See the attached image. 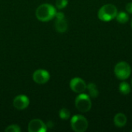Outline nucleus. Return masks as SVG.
<instances>
[{
  "mask_svg": "<svg viewBox=\"0 0 132 132\" xmlns=\"http://www.w3.org/2000/svg\"><path fill=\"white\" fill-rule=\"evenodd\" d=\"M55 18H56L55 28L56 31L60 33L65 32L68 29V24L64 14L63 12H56Z\"/></svg>",
  "mask_w": 132,
  "mask_h": 132,
  "instance_id": "7",
  "label": "nucleus"
},
{
  "mask_svg": "<svg viewBox=\"0 0 132 132\" xmlns=\"http://www.w3.org/2000/svg\"><path fill=\"white\" fill-rule=\"evenodd\" d=\"M70 87L73 92L81 94L87 90V84L83 79L80 77H74L70 82Z\"/></svg>",
  "mask_w": 132,
  "mask_h": 132,
  "instance_id": "6",
  "label": "nucleus"
},
{
  "mask_svg": "<svg viewBox=\"0 0 132 132\" xmlns=\"http://www.w3.org/2000/svg\"><path fill=\"white\" fill-rule=\"evenodd\" d=\"M29 104V100L27 96L21 94L16 96L13 100V106L18 110H24Z\"/></svg>",
  "mask_w": 132,
  "mask_h": 132,
  "instance_id": "10",
  "label": "nucleus"
},
{
  "mask_svg": "<svg viewBox=\"0 0 132 132\" xmlns=\"http://www.w3.org/2000/svg\"><path fill=\"white\" fill-rule=\"evenodd\" d=\"M131 132H132V129H131Z\"/></svg>",
  "mask_w": 132,
  "mask_h": 132,
  "instance_id": "21",
  "label": "nucleus"
},
{
  "mask_svg": "<svg viewBox=\"0 0 132 132\" xmlns=\"http://www.w3.org/2000/svg\"><path fill=\"white\" fill-rule=\"evenodd\" d=\"M70 125L73 131L75 132H84L88 128V121L83 115L77 114L72 117Z\"/></svg>",
  "mask_w": 132,
  "mask_h": 132,
  "instance_id": "5",
  "label": "nucleus"
},
{
  "mask_svg": "<svg viewBox=\"0 0 132 132\" xmlns=\"http://www.w3.org/2000/svg\"><path fill=\"white\" fill-rule=\"evenodd\" d=\"M59 116L62 120H67L70 117V112L67 108H62L59 112Z\"/></svg>",
  "mask_w": 132,
  "mask_h": 132,
  "instance_id": "15",
  "label": "nucleus"
},
{
  "mask_svg": "<svg viewBox=\"0 0 132 132\" xmlns=\"http://www.w3.org/2000/svg\"><path fill=\"white\" fill-rule=\"evenodd\" d=\"M115 19L118 21V22L121 23V24H125V23L128 22L129 16H128L127 12H118Z\"/></svg>",
  "mask_w": 132,
  "mask_h": 132,
  "instance_id": "14",
  "label": "nucleus"
},
{
  "mask_svg": "<svg viewBox=\"0 0 132 132\" xmlns=\"http://www.w3.org/2000/svg\"><path fill=\"white\" fill-rule=\"evenodd\" d=\"M5 132H21V128L19 125H11L8 126L5 129Z\"/></svg>",
  "mask_w": 132,
  "mask_h": 132,
  "instance_id": "16",
  "label": "nucleus"
},
{
  "mask_svg": "<svg viewBox=\"0 0 132 132\" xmlns=\"http://www.w3.org/2000/svg\"><path fill=\"white\" fill-rule=\"evenodd\" d=\"M32 78L36 84H44L48 82L50 78V75L47 70L43 69H39L33 73Z\"/></svg>",
  "mask_w": 132,
  "mask_h": 132,
  "instance_id": "9",
  "label": "nucleus"
},
{
  "mask_svg": "<svg viewBox=\"0 0 132 132\" xmlns=\"http://www.w3.org/2000/svg\"><path fill=\"white\" fill-rule=\"evenodd\" d=\"M68 4V0H56V7L58 9H64Z\"/></svg>",
  "mask_w": 132,
  "mask_h": 132,
  "instance_id": "17",
  "label": "nucleus"
},
{
  "mask_svg": "<svg viewBox=\"0 0 132 132\" xmlns=\"http://www.w3.org/2000/svg\"><path fill=\"white\" fill-rule=\"evenodd\" d=\"M126 11L129 14H132V2H129L126 5Z\"/></svg>",
  "mask_w": 132,
  "mask_h": 132,
  "instance_id": "18",
  "label": "nucleus"
},
{
  "mask_svg": "<svg viewBox=\"0 0 132 132\" xmlns=\"http://www.w3.org/2000/svg\"><path fill=\"white\" fill-rule=\"evenodd\" d=\"M56 12V8L53 5L45 3L40 5L37 8L36 11V16L41 22H48L55 18Z\"/></svg>",
  "mask_w": 132,
  "mask_h": 132,
  "instance_id": "1",
  "label": "nucleus"
},
{
  "mask_svg": "<svg viewBox=\"0 0 132 132\" xmlns=\"http://www.w3.org/2000/svg\"><path fill=\"white\" fill-rule=\"evenodd\" d=\"M114 73L118 79L125 80L131 76V68L128 63L125 61H121L115 65Z\"/></svg>",
  "mask_w": 132,
  "mask_h": 132,
  "instance_id": "3",
  "label": "nucleus"
},
{
  "mask_svg": "<svg viewBox=\"0 0 132 132\" xmlns=\"http://www.w3.org/2000/svg\"><path fill=\"white\" fill-rule=\"evenodd\" d=\"M119 91L121 94H122L123 95H128L130 94L131 92V86L129 85L128 83L125 82V81H123L121 82L120 84H119Z\"/></svg>",
  "mask_w": 132,
  "mask_h": 132,
  "instance_id": "13",
  "label": "nucleus"
},
{
  "mask_svg": "<svg viewBox=\"0 0 132 132\" xmlns=\"http://www.w3.org/2000/svg\"><path fill=\"white\" fill-rule=\"evenodd\" d=\"M47 125L40 119H32L28 125L29 132H46Z\"/></svg>",
  "mask_w": 132,
  "mask_h": 132,
  "instance_id": "8",
  "label": "nucleus"
},
{
  "mask_svg": "<svg viewBox=\"0 0 132 132\" xmlns=\"http://www.w3.org/2000/svg\"><path fill=\"white\" fill-rule=\"evenodd\" d=\"M127 117L123 113H118L114 118V123L118 128H123L127 124Z\"/></svg>",
  "mask_w": 132,
  "mask_h": 132,
  "instance_id": "11",
  "label": "nucleus"
},
{
  "mask_svg": "<svg viewBox=\"0 0 132 132\" xmlns=\"http://www.w3.org/2000/svg\"><path fill=\"white\" fill-rule=\"evenodd\" d=\"M131 84H132V80H131Z\"/></svg>",
  "mask_w": 132,
  "mask_h": 132,
  "instance_id": "20",
  "label": "nucleus"
},
{
  "mask_svg": "<svg viewBox=\"0 0 132 132\" xmlns=\"http://www.w3.org/2000/svg\"><path fill=\"white\" fill-rule=\"evenodd\" d=\"M87 90L88 91L89 96L92 98H96L99 95V90L97 85L94 83H89L87 85Z\"/></svg>",
  "mask_w": 132,
  "mask_h": 132,
  "instance_id": "12",
  "label": "nucleus"
},
{
  "mask_svg": "<svg viewBox=\"0 0 132 132\" xmlns=\"http://www.w3.org/2000/svg\"><path fill=\"white\" fill-rule=\"evenodd\" d=\"M131 29H132V18H131Z\"/></svg>",
  "mask_w": 132,
  "mask_h": 132,
  "instance_id": "19",
  "label": "nucleus"
},
{
  "mask_svg": "<svg viewBox=\"0 0 132 132\" xmlns=\"http://www.w3.org/2000/svg\"><path fill=\"white\" fill-rule=\"evenodd\" d=\"M75 106L77 109L82 113L88 112L92 107L90 97L84 93L79 94L75 99Z\"/></svg>",
  "mask_w": 132,
  "mask_h": 132,
  "instance_id": "4",
  "label": "nucleus"
},
{
  "mask_svg": "<svg viewBox=\"0 0 132 132\" xmlns=\"http://www.w3.org/2000/svg\"><path fill=\"white\" fill-rule=\"evenodd\" d=\"M118 9L113 4H106L100 8L97 12V16L103 22H110L115 19L118 14Z\"/></svg>",
  "mask_w": 132,
  "mask_h": 132,
  "instance_id": "2",
  "label": "nucleus"
}]
</instances>
